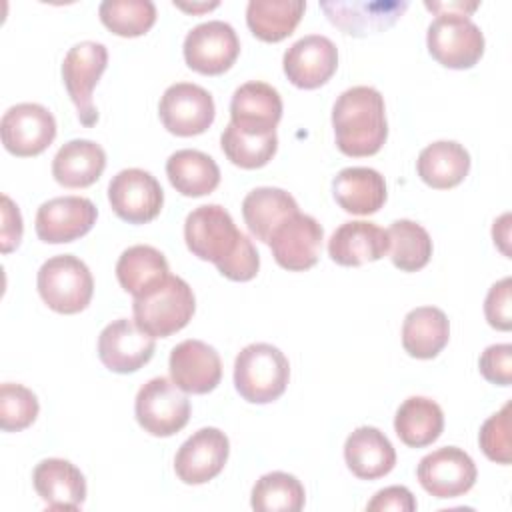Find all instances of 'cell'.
<instances>
[{"label": "cell", "instance_id": "obj_8", "mask_svg": "<svg viewBox=\"0 0 512 512\" xmlns=\"http://www.w3.org/2000/svg\"><path fill=\"white\" fill-rule=\"evenodd\" d=\"M108 64V50L100 42L84 40L74 44L62 60V80L84 126H94L98 110L92 102L94 86Z\"/></svg>", "mask_w": 512, "mask_h": 512}, {"label": "cell", "instance_id": "obj_44", "mask_svg": "<svg viewBox=\"0 0 512 512\" xmlns=\"http://www.w3.org/2000/svg\"><path fill=\"white\" fill-rule=\"evenodd\" d=\"M366 510H398V512H412L416 510V500L406 486H388L378 490L374 498L366 504Z\"/></svg>", "mask_w": 512, "mask_h": 512}, {"label": "cell", "instance_id": "obj_2", "mask_svg": "<svg viewBox=\"0 0 512 512\" xmlns=\"http://www.w3.org/2000/svg\"><path fill=\"white\" fill-rule=\"evenodd\" d=\"M436 12L426 32L430 56L446 68H472L484 54V34L468 16L478 8L476 2H424Z\"/></svg>", "mask_w": 512, "mask_h": 512}, {"label": "cell", "instance_id": "obj_19", "mask_svg": "<svg viewBox=\"0 0 512 512\" xmlns=\"http://www.w3.org/2000/svg\"><path fill=\"white\" fill-rule=\"evenodd\" d=\"M172 382L188 394H208L222 378V360L214 346L202 340H182L168 360Z\"/></svg>", "mask_w": 512, "mask_h": 512}, {"label": "cell", "instance_id": "obj_23", "mask_svg": "<svg viewBox=\"0 0 512 512\" xmlns=\"http://www.w3.org/2000/svg\"><path fill=\"white\" fill-rule=\"evenodd\" d=\"M348 470L362 480L386 476L396 464V450L388 436L376 426H360L344 442Z\"/></svg>", "mask_w": 512, "mask_h": 512}, {"label": "cell", "instance_id": "obj_40", "mask_svg": "<svg viewBox=\"0 0 512 512\" xmlns=\"http://www.w3.org/2000/svg\"><path fill=\"white\" fill-rule=\"evenodd\" d=\"M480 374L498 386H510L512 382V344H492L478 360Z\"/></svg>", "mask_w": 512, "mask_h": 512}, {"label": "cell", "instance_id": "obj_32", "mask_svg": "<svg viewBox=\"0 0 512 512\" xmlns=\"http://www.w3.org/2000/svg\"><path fill=\"white\" fill-rule=\"evenodd\" d=\"M398 438L410 448H422L440 438L444 430L442 408L426 396L406 398L394 416Z\"/></svg>", "mask_w": 512, "mask_h": 512}, {"label": "cell", "instance_id": "obj_37", "mask_svg": "<svg viewBox=\"0 0 512 512\" xmlns=\"http://www.w3.org/2000/svg\"><path fill=\"white\" fill-rule=\"evenodd\" d=\"M98 14L108 30L126 38L146 34L156 22L152 0H104Z\"/></svg>", "mask_w": 512, "mask_h": 512}, {"label": "cell", "instance_id": "obj_27", "mask_svg": "<svg viewBox=\"0 0 512 512\" xmlns=\"http://www.w3.org/2000/svg\"><path fill=\"white\" fill-rule=\"evenodd\" d=\"M298 212V204L294 196L282 188L260 186L250 190L242 200V216L252 232V236L260 242L270 240L272 232L292 214Z\"/></svg>", "mask_w": 512, "mask_h": 512}, {"label": "cell", "instance_id": "obj_38", "mask_svg": "<svg viewBox=\"0 0 512 512\" xmlns=\"http://www.w3.org/2000/svg\"><path fill=\"white\" fill-rule=\"evenodd\" d=\"M40 412L36 394L14 382L0 386V428L4 432H20L28 428Z\"/></svg>", "mask_w": 512, "mask_h": 512}, {"label": "cell", "instance_id": "obj_14", "mask_svg": "<svg viewBox=\"0 0 512 512\" xmlns=\"http://www.w3.org/2000/svg\"><path fill=\"white\" fill-rule=\"evenodd\" d=\"M324 230L314 216L296 212L288 216L270 236L274 260L292 272H302L318 262Z\"/></svg>", "mask_w": 512, "mask_h": 512}, {"label": "cell", "instance_id": "obj_6", "mask_svg": "<svg viewBox=\"0 0 512 512\" xmlns=\"http://www.w3.org/2000/svg\"><path fill=\"white\" fill-rule=\"evenodd\" d=\"M244 234L236 228L232 216L220 204L194 208L184 222V240L188 250L216 268L226 262L240 246Z\"/></svg>", "mask_w": 512, "mask_h": 512}, {"label": "cell", "instance_id": "obj_17", "mask_svg": "<svg viewBox=\"0 0 512 512\" xmlns=\"http://www.w3.org/2000/svg\"><path fill=\"white\" fill-rule=\"evenodd\" d=\"M98 210L84 196H58L40 204L36 212V234L42 242H72L92 230Z\"/></svg>", "mask_w": 512, "mask_h": 512}, {"label": "cell", "instance_id": "obj_22", "mask_svg": "<svg viewBox=\"0 0 512 512\" xmlns=\"http://www.w3.org/2000/svg\"><path fill=\"white\" fill-rule=\"evenodd\" d=\"M388 252V232L374 222L350 220L340 224L328 240V256L340 266L376 262Z\"/></svg>", "mask_w": 512, "mask_h": 512}, {"label": "cell", "instance_id": "obj_16", "mask_svg": "<svg viewBox=\"0 0 512 512\" xmlns=\"http://www.w3.org/2000/svg\"><path fill=\"white\" fill-rule=\"evenodd\" d=\"M230 454L228 436L212 426L196 430L174 456L176 476L184 484H206L216 478Z\"/></svg>", "mask_w": 512, "mask_h": 512}, {"label": "cell", "instance_id": "obj_15", "mask_svg": "<svg viewBox=\"0 0 512 512\" xmlns=\"http://www.w3.org/2000/svg\"><path fill=\"white\" fill-rule=\"evenodd\" d=\"M154 336L144 332L134 320L118 318L104 326L98 336L100 362L118 374L136 372L154 356Z\"/></svg>", "mask_w": 512, "mask_h": 512}, {"label": "cell", "instance_id": "obj_7", "mask_svg": "<svg viewBox=\"0 0 512 512\" xmlns=\"http://www.w3.org/2000/svg\"><path fill=\"white\" fill-rule=\"evenodd\" d=\"M138 424L152 436H172L190 418V400L170 378L156 376L140 386L134 400Z\"/></svg>", "mask_w": 512, "mask_h": 512}, {"label": "cell", "instance_id": "obj_39", "mask_svg": "<svg viewBox=\"0 0 512 512\" xmlns=\"http://www.w3.org/2000/svg\"><path fill=\"white\" fill-rule=\"evenodd\" d=\"M510 402H506L496 414H492L480 428L478 442L486 458L498 464H510L512 442H510Z\"/></svg>", "mask_w": 512, "mask_h": 512}, {"label": "cell", "instance_id": "obj_12", "mask_svg": "<svg viewBox=\"0 0 512 512\" xmlns=\"http://www.w3.org/2000/svg\"><path fill=\"white\" fill-rule=\"evenodd\" d=\"M4 148L14 156H36L56 138V120L52 112L36 102L10 106L0 120Z\"/></svg>", "mask_w": 512, "mask_h": 512}, {"label": "cell", "instance_id": "obj_30", "mask_svg": "<svg viewBox=\"0 0 512 512\" xmlns=\"http://www.w3.org/2000/svg\"><path fill=\"white\" fill-rule=\"evenodd\" d=\"M450 322L436 306L410 310L402 324V346L412 358L430 360L448 344Z\"/></svg>", "mask_w": 512, "mask_h": 512}, {"label": "cell", "instance_id": "obj_9", "mask_svg": "<svg viewBox=\"0 0 512 512\" xmlns=\"http://www.w3.org/2000/svg\"><path fill=\"white\" fill-rule=\"evenodd\" d=\"M158 114L168 132L176 136H196L210 128L216 106L206 88L192 82H176L164 90Z\"/></svg>", "mask_w": 512, "mask_h": 512}, {"label": "cell", "instance_id": "obj_42", "mask_svg": "<svg viewBox=\"0 0 512 512\" xmlns=\"http://www.w3.org/2000/svg\"><path fill=\"white\" fill-rule=\"evenodd\" d=\"M510 286L512 280L506 276L490 286L484 300V316L488 324L496 330H510L512 312H510Z\"/></svg>", "mask_w": 512, "mask_h": 512}, {"label": "cell", "instance_id": "obj_29", "mask_svg": "<svg viewBox=\"0 0 512 512\" xmlns=\"http://www.w3.org/2000/svg\"><path fill=\"white\" fill-rule=\"evenodd\" d=\"M416 170L418 176L432 188H454L470 172V154L454 140H438L422 148Z\"/></svg>", "mask_w": 512, "mask_h": 512}, {"label": "cell", "instance_id": "obj_5", "mask_svg": "<svg viewBox=\"0 0 512 512\" xmlns=\"http://www.w3.org/2000/svg\"><path fill=\"white\" fill-rule=\"evenodd\" d=\"M40 298L60 314L82 312L94 294V278L90 268L72 254L48 258L36 276Z\"/></svg>", "mask_w": 512, "mask_h": 512}, {"label": "cell", "instance_id": "obj_4", "mask_svg": "<svg viewBox=\"0 0 512 512\" xmlns=\"http://www.w3.org/2000/svg\"><path fill=\"white\" fill-rule=\"evenodd\" d=\"M196 310L194 292L186 280L168 274V278L146 296L134 298V322L154 338H166L182 330Z\"/></svg>", "mask_w": 512, "mask_h": 512}, {"label": "cell", "instance_id": "obj_1", "mask_svg": "<svg viewBox=\"0 0 512 512\" xmlns=\"http://www.w3.org/2000/svg\"><path fill=\"white\" fill-rule=\"evenodd\" d=\"M336 146L346 156H372L388 138L386 106L382 94L372 86L344 90L332 108Z\"/></svg>", "mask_w": 512, "mask_h": 512}, {"label": "cell", "instance_id": "obj_28", "mask_svg": "<svg viewBox=\"0 0 512 512\" xmlns=\"http://www.w3.org/2000/svg\"><path fill=\"white\" fill-rule=\"evenodd\" d=\"M116 278L134 298L146 296L168 278V260L154 246H130L116 262Z\"/></svg>", "mask_w": 512, "mask_h": 512}, {"label": "cell", "instance_id": "obj_21", "mask_svg": "<svg viewBox=\"0 0 512 512\" xmlns=\"http://www.w3.org/2000/svg\"><path fill=\"white\" fill-rule=\"evenodd\" d=\"M32 482L50 510H78L86 500L84 474L64 458H46L36 464Z\"/></svg>", "mask_w": 512, "mask_h": 512}, {"label": "cell", "instance_id": "obj_11", "mask_svg": "<svg viewBox=\"0 0 512 512\" xmlns=\"http://www.w3.org/2000/svg\"><path fill=\"white\" fill-rule=\"evenodd\" d=\"M186 64L206 76L226 72L240 54L236 30L222 20H208L194 26L184 38Z\"/></svg>", "mask_w": 512, "mask_h": 512}, {"label": "cell", "instance_id": "obj_45", "mask_svg": "<svg viewBox=\"0 0 512 512\" xmlns=\"http://www.w3.org/2000/svg\"><path fill=\"white\" fill-rule=\"evenodd\" d=\"M178 8H182V10H192V12H196V10H210V8H216L218 6V2H212V4H202V6H188V4H180V2H174Z\"/></svg>", "mask_w": 512, "mask_h": 512}, {"label": "cell", "instance_id": "obj_3", "mask_svg": "<svg viewBox=\"0 0 512 512\" xmlns=\"http://www.w3.org/2000/svg\"><path fill=\"white\" fill-rule=\"evenodd\" d=\"M290 378V364L284 352L266 342L244 346L234 360V386L252 404L278 400Z\"/></svg>", "mask_w": 512, "mask_h": 512}, {"label": "cell", "instance_id": "obj_24", "mask_svg": "<svg viewBox=\"0 0 512 512\" xmlns=\"http://www.w3.org/2000/svg\"><path fill=\"white\" fill-rule=\"evenodd\" d=\"M332 194L338 206L350 214L368 216L386 202L384 176L368 166L342 168L332 180Z\"/></svg>", "mask_w": 512, "mask_h": 512}, {"label": "cell", "instance_id": "obj_41", "mask_svg": "<svg viewBox=\"0 0 512 512\" xmlns=\"http://www.w3.org/2000/svg\"><path fill=\"white\" fill-rule=\"evenodd\" d=\"M260 268V256L256 252V246L252 240L244 234L240 246L234 250V254L218 266V272L234 282H246L252 280L258 274Z\"/></svg>", "mask_w": 512, "mask_h": 512}, {"label": "cell", "instance_id": "obj_35", "mask_svg": "<svg viewBox=\"0 0 512 512\" xmlns=\"http://www.w3.org/2000/svg\"><path fill=\"white\" fill-rule=\"evenodd\" d=\"M304 486L288 472H268L252 488L250 504L258 512H298L304 508Z\"/></svg>", "mask_w": 512, "mask_h": 512}, {"label": "cell", "instance_id": "obj_31", "mask_svg": "<svg viewBox=\"0 0 512 512\" xmlns=\"http://www.w3.org/2000/svg\"><path fill=\"white\" fill-rule=\"evenodd\" d=\"M166 174L170 184L182 196L190 198L206 196L220 184V168L214 158L192 148H182L170 154L166 160Z\"/></svg>", "mask_w": 512, "mask_h": 512}, {"label": "cell", "instance_id": "obj_43", "mask_svg": "<svg viewBox=\"0 0 512 512\" xmlns=\"http://www.w3.org/2000/svg\"><path fill=\"white\" fill-rule=\"evenodd\" d=\"M22 240V216L10 196L2 194V226H0V248L4 254L18 248Z\"/></svg>", "mask_w": 512, "mask_h": 512}, {"label": "cell", "instance_id": "obj_18", "mask_svg": "<svg viewBox=\"0 0 512 512\" xmlns=\"http://www.w3.org/2000/svg\"><path fill=\"white\" fill-rule=\"evenodd\" d=\"M288 80L304 90L326 84L338 68V48L322 34H308L296 40L282 58Z\"/></svg>", "mask_w": 512, "mask_h": 512}, {"label": "cell", "instance_id": "obj_26", "mask_svg": "<svg viewBox=\"0 0 512 512\" xmlns=\"http://www.w3.org/2000/svg\"><path fill=\"white\" fill-rule=\"evenodd\" d=\"M106 168V152L100 144L84 138L66 142L52 160V176L66 188L94 184Z\"/></svg>", "mask_w": 512, "mask_h": 512}, {"label": "cell", "instance_id": "obj_20", "mask_svg": "<svg viewBox=\"0 0 512 512\" xmlns=\"http://www.w3.org/2000/svg\"><path fill=\"white\" fill-rule=\"evenodd\" d=\"M282 118V98L266 82H246L238 86L230 100V122L248 134L276 132Z\"/></svg>", "mask_w": 512, "mask_h": 512}, {"label": "cell", "instance_id": "obj_34", "mask_svg": "<svg viewBox=\"0 0 512 512\" xmlns=\"http://www.w3.org/2000/svg\"><path fill=\"white\" fill-rule=\"evenodd\" d=\"M388 232V252L392 264L402 272H416L430 262L432 238L424 226L412 220H394Z\"/></svg>", "mask_w": 512, "mask_h": 512}, {"label": "cell", "instance_id": "obj_10", "mask_svg": "<svg viewBox=\"0 0 512 512\" xmlns=\"http://www.w3.org/2000/svg\"><path fill=\"white\" fill-rule=\"evenodd\" d=\"M108 200L118 218L128 224L154 220L164 204L160 182L142 168H124L108 184Z\"/></svg>", "mask_w": 512, "mask_h": 512}, {"label": "cell", "instance_id": "obj_36", "mask_svg": "<svg viewBox=\"0 0 512 512\" xmlns=\"http://www.w3.org/2000/svg\"><path fill=\"white\" fill-rule=\"evenodd\" d=\"M220 146L232 164L252 170L262 168L272 160L278 148V136L276 132L248 134L238 130L232 122H228L220 136Z\"/></svg>", "mask_w": 512, "mask_h": 512}, {"label": "cell", "instance_id": "obj_25", "mask_svg": "<svg viewBox=\"0 0 512 512\" xmlns=\"http://www.w3.org/2000/svg\"><path fill=\"white\" fill-rule=\"evenodd\" d=\"M328 20L350 36L388 30L408 8V2H322Z\"/></svg>", "mask_w": 512, "mask_h": 512}, {"label": "cell", "instance_id": "obj_13", "mask_svg": "<svg viewBox=\"0 0 512 512\" xmlns=\"http://www.w3.org/2000/svg\"><path fill=\"white\" fill-rule=\"evenodd\" d=\"M416 476L434 498H458L474 486L478 470L468 452L458 446H442L418 462Z\"/></svg>", "mask_w": 512, "mask_h": 512}, {"label": "cell", "instance_id": "obj_33", "mask_svg": "<svg viewBox=\"0 0 512 512\" xmlns=\"http://www.w3.org/2000/svg\"><path fill=\"white\" fill-rule=\"evenodd\" d=\"M306 2L302 0H250L246 6V24L252 34L264 42H280L294 32Z\"/></svg>", "mask_w": 512, "mask_h": 512}]
</instances>
